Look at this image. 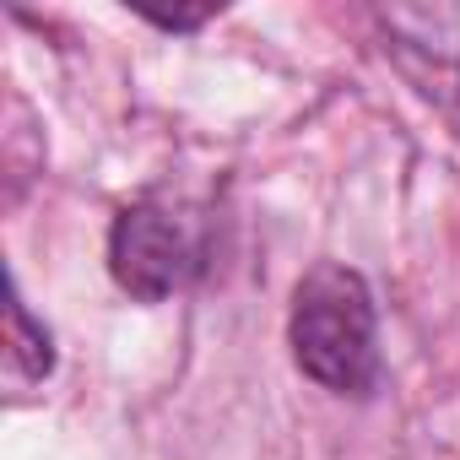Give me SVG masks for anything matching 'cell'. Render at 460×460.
Here are the masks:
<instances>
[{"mask_svg":"<svg viewBox=\"0 0 460 460\" xmlns=\"http://www.w3.org/2000/svg\"><path fill=\"white\" fill-rule=\"evenodd\" d=\"M12 331H17L12 358L22 363V374H28V379H44V374L55 368V347H49V331H33V314H28V304H22V298H12Z\"/></svg>","mask_w":460,"mask_h":460,"instance_id":"3957f363","label":"cell"},{"mask_svg":"<svg viewBox=\"0 0 460 460\" xmlns=\"http://www.w3.org/2000/svg\"><path fill=\"white\" fill-rule=\"evenodd\" d=\"M293 363L331 395H368L379 385V314L352 266H314L293 293Z\"/></svg>","mask_w":460,"mask_h":460,"instance_id":"6da1fadb","label":"cell"},{"mask_svg":"<svg viewBox=\"0 0 460 460\" xmlns=\"http://www.w3.org/2000/svg\"><path fill=\"white\" fill-rule=\"evenodd\" d=\"M109 266H114V282H119L130 298L163 304L168 293H179V288L206 266L200 222H195L190 211L163 206V200H141V206L119 211V222H114Z\"/></svg>","mask_w":460,"mask_h":460,"instance_id":"7a4b0ae2","label":"cell"}]
</instances>
